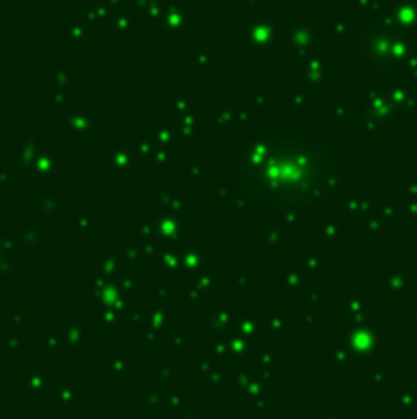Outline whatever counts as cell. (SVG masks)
<instances>
[{"mask_svg":"<svg viewBox=\"0 0 417 419\" xmlns=\"http://www.w3.org/2000/svg\"><path fill=\"white\" fill-rule=\"evenodd\" d=\"M300 146V143H299ZM299 146H262L251 156L250 166L251 172L248 174V180L258 186L260 197H272L276 201L283 199H305L311 197L319 190V185L303 178L313 176L325 180L327 176V162L321 158V148H309L307 153L297 162V166L291 168Z\"/></svg>","mask_w":417,"mask_h":419,"instance_id":"cell-1","label":"cell"}]
</instances>
